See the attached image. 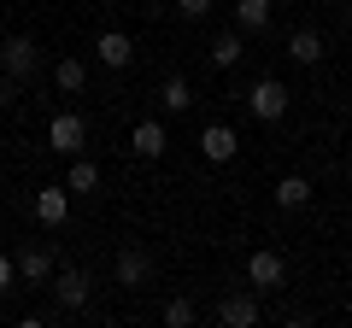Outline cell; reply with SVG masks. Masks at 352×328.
I'll return each mask as SVG.
<instances>
[{
    "mask_svg": "<svg viewBox=\"0 0 352 328\" xmlns=\"http://www.w3.org/2000/svg\"><path fill=\"white\" fill-rule=\"evenodd\" d=\"M288 100H294V94L282 89L276 76H258V82L247 89V112L258 117V124H282V117H288Z\"/></svg>",
    "mask_w": 352,
    "mask_h": 328,
    "instance_id": "obj_1",
    "label": "cell"
},
{
    "mask_svg": "<svg viewBox=\"0 0 352 328\" xmlns=\"http://www.w3.org/2000/svg\"><path fill=\"white\" fill-rule=\"evenodd\" d=\"M53 281V299H59V311H82L88 299H94V281H88V270H71L65 264L59 276H47Z\"/></svg>",
    "mask_w": 352,
    "mask_h": 328,
    "instance_id": "obj_2",
    "label": "cell"
},
{
    "mask_svg": "<svg viewBox=\"0 0 352 328\" xmlns=\"http://www.w3.org/2000/svg\"><path fill=\"white\" fill-rule=\"evenodd\" d=\"M36 65H41V53H36V41H30V36H6V41H0V71L12 76V82H18V76H30Z\"/></svg>",
    "mask_w": 352,
    "mask_h": 328,
    "instance_id": "obj_3",
    "label": "cell"
},
{
    "mask_svg": "<svg viewBox=\"0 0 352 328\" xmlns=\"http://www.w3.org/2000/svg\"><path fill=\"white\" fill-rule=\"evenodd\" d=\"M47 141H53V152H82V141H88V124L76 112H53V124H47Z\"/></svg>",
    "mask_w": 352,
    "mask_h": 328,
    "instance_id": "obj_4",
    "label": "cell"
},
{
    "mask_svg": "<svg viewBox=\"0 0 352 328\" xmlns=\"http://www.w3.org/2000/svg\"><path fill=\"white\" fill-rule=\"evenodd\" d=\"M282 276H288V264H282V253H252L247 258V288H282Z\"/></svg>",
    "mask_w": 352,
    "mask_h": 328,
    "instance_id": "obj_5",
    "label": "cell"
},
{
    "mask_svg": "<svg viewBox=\"0 0 352 328\" xmlns=\"http://www.w3.org/2000/svg\"><path fill=\"white\" fill-rule=\"evenodd\" d=\"M94 53H100L106 71H124L129 59H135V41L124 36V30H100V41H94Z\"/></svg>",
    "mask_w": 352,
    "mask_h": 328,
    "instance_id": "obj_6",
    "label": "cell"
},
{
    "mask_svg": "<svg viewBox=\"0 0 352 328\" xmlns=\"http://www.w3.org/2000/svg\"><path fill=\"white\" fill-rule=\"evenodd\" d=\"M235 147H241V141H235V129H229V124H206L200 129V152L212 164H229V159H235Z\"/></svg>",
    "mask_w": 352,
    "mask_h": 328,
    "instance_id": "obj_7",
    "label": "cell"
},
{
    "mask_svg": "<svg viewBox=\"0 0 352 328\" xmlns=\"http://www.w3.org/2000/svg\"><path fill=\"white\" fill-rule=\"evenodd\" d=\"M112 276H118V288H141V281L153 276V258L141 253V246H124V253H118V270H112Z\"/></svg>",
    "mask_w": 352,
    "mask_h": 328,
    "instance_id": "obj_8",
    "label": "cell"
},
{
    "mask_svg": "<svg viewBox=\"0 0 352 328\" xmlns=\"http://www.w3.org/2000/svg\"><path fill=\"white\" fill-rule=\"evenodd\" d=\"M217 323H229V328H252V323H258V299H252V293H229V299L217 305Z\"/></svg>",
    "mask_w": 352,
    "mask_h": 328,
    "instance_id": "obj_9",
    "label": "cell"
},
{
    "mask_svg": "<svg viewBox=\"0 0 352 328\" xmlns=\"http://www.w3.org/2000/svg\"><path fill=\"white\" fill-rule=\"evenodd\" d=\"M129 147H135L141 159H159V152L170 147V135H164V124H159V117H141V124H135V135H129Z\"/></svg>",
    "mask_w": 352,
    "mask_h": 328,
    "instance_id": "obj_10",
    "label": "cell"
},
{
    "mask_svg": "<svg viewBox=\"0 0 352 328\" xmlns=\"http://www.w3.org/2000/svg\"><path fill=\"white\" fill-rule=\"evenodd\" d=\"M36 217H41L47 229H59L65 217H71V188H41V194H36Z\"/></svg>",
    "mask_w": 352,
    "mask_h": 328,
    "instance_id": "obj_11",
    "label": "cell"
},
{
    "mask_svg": "<svg viewBox=\"0 0 352 328\" xmlns=\"http://www.w3.org/2000/svg\"><path fill=\"white\" fill-rule=\"evenodd\" d=\"M12 264H18V276H24V281H47L53 276V253H47V246H24Z\"/></svg>",
    "mask_w": 352,
    "mask_h": 328,
    "instance_id": "obj_12",
    "label": "cell"
},
{
    "mask_svg": "<svg viewBox=\"0 0 352 328\" xmlns=\"http://www.w3.org/2000/svg\"><path fill=\"white\" fill-rule=\"evenodd\" d=\"M288 59L294 65H317L323 59V36H317V30H294L288 36Z\"/></svg>",
    "mask_w": 352,
    "mask_h": 328,
    "instance_id": "obj_13",
    "label": "cell"
},
{
    "mask_svg": "<svg viewBox=\"0 0 352 328\" xmlns=\"http://www.w3.org/2000/svg\"><path fill=\"white\" fill-rule=\"evenodd\" d=\"M159 106H164V112H188V106H194V89H188V76H164V89H159Z\"/></svg>",
    "mask_w": 352,
    "mask_h": 328,
    "instance_id": "obj_14",
    "label": "cell"
},
{
    "mask_svg": "<svg viewBox=\"0 0 352 328\" xmlns=\"http://www.w3.org/2000/svg\"><path fill=\"white\" fill-rule=\"evenodd\" d=\"M270 24V0H235V30L247 36V30H264Z\"/></svg>",
    "mask_w": 352,
    "mask_h": 328,
    "instance_id": "obj_15",
    "label": "cell"
},
{
    "mask_svg": "<svg viewBox=\"0 0 352 328\" xmlns=\"http://www.w3.org/2000/svg\"><path fill=\"white\" fill-rule=\"evenodd\" d=\"M53 82H59L65 94H82L88 89V65L82 59H59V65H53Z\"/></svg>",
    "mask_w": 352,
    "mask_h": 328,
    "instance_id": "obj_16",
    "label": "cell"
},
{
    "mask_svg": "<svg viewBox=\"0 0 352 328\" xmlns=\"http://www.w3.org/2000/svg\"><path fill=\"white\" fill-rule=\"evenodd\" d=\"M305 200H311V182H305V176H282L276 182V205H282V211H300Z\"/></svg>",
    "mask_w": 352,
    "mask_h": 328,
    "instance_id": "obj_17",
    "label": "cell"
},
{
    "mask_svg": "<svg viewBox=\"0 0 352 328\" xmlns=\"http://www.w3.org/2000/svg\"><path fill=\"white\" fill-rule=\"evenodd\" d=\"M241 53H247V41H241V30H223V36L212 41V65H217V71H229V65H235Z\"/></svg>",
    "mask_w": 352,
    "mask_h": 328,
    "instance_id": "obj_18",
    "label": "cell"
},
{
    "mask_svg": "<svg viewBox=\"0 0 352 328\" xmlns=\"http://www.w3.org/2000/svg\"><path fill=\"white\" fill-rule=\"evenodd\" d=\"M65 188H71V194H94V188H100V170H94L88 159H76L71 176H65Z\"/></svg>",
    "mask_w": 352,
    "mask_h": 328,
    "instance_id": "obj_19",
    "label": "cell"
},
{
    "mask_svg": "<svg viewBox=\"0 0 352 328\" xmlns=\"http://www.w3.org/2000/svg\"><path fill=\"white\" fill-rule=\"evenodd\" d=\"M194 316H200V311H194V299H170V305H164V323H170V328H188Z\"/></svg>",
    "mask_w": 352,
    "mask_h": 328,
    "instance_id": "obj_20",
    "label": "cell"
},
{
    "mask_svg": "<svg viewBox=\"0 0 352 328\" xmlns=\"http://www.w3.org/2000/svg\"><path fill=\"white\" fill-rule=\"evenodd\" d=\"M176 12H182V18H206V12H212V0H176Z\"/></svg>",
    "mask_w": 352,
    "mask_h": 328,
    "instance_id": "obj_21",
    "label": "cell"
},
{
    "mask_svg": "<svg viewBox=\"0 0 352 328\" xmlns=\"http://www.w3.org/2000/svg\"><path fill=\"white\" fill-rule=\"evenodd\" d=\"M12 276H18V264H12V258H6V253H0V293L12 288Z\"/></svg>",
    "mask_w": 352,
    "mask_h": 328,
    "instance_id": "obj_22",
    "label": "cell"
},
{
    "mask_svg": "<svg viewBox=\"0 0 352 328\" xmlns=\"http://www.w3.org/2000/svg\"><path fill=\"white\" fill-rule=\"evenodd\" d=\"M346 124H352V106H346Z\"/></svg>",
    "mask_w": 352,
    "mask_h": 328,
    "instance_id": "obj_23",
    "label": "cell"
}]
</instances>
